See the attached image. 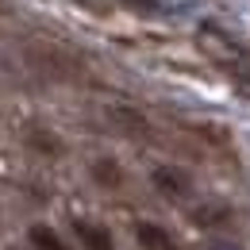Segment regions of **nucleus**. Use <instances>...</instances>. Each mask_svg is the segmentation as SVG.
<instances>
[{
	"label": "nucleus",
	"instance_id": "obj_1",
	"mask_svg": "<svg viewBox=\"0 0 250 250\" xmlns=\"http://www.w3.org/2000/svg\"><path fill=\"white\" fill-rule=\"evenodd\" d=\"M150 181H154V188H158V192H166V196H188V192H192L188 173L173 169V166H158L154 173H150Z\"/></svg>",
	"mask_w": 250,
	"mask_h": 250
},
{
	"label": "nucleus",
	"instance_id": "obj_2",
	"mask_svg": "<svg viewBox=\"0 0 250 250\" xmlns=\"http://www.w3.org/2000/svg\"><path fill=\"white\" fill-rule=\"evenodd\" d=\"M73 235H77V243L85 250H112V235H108V227H100V223L73 219Z\"/></svg>",
	"mask_w": 250,
	"mask_h": 250
},
{
	"label": "nucleus",
	"instance_id": "obj_3",
	"mask_svg": "<svg viewBox=\"0 0 250 250\" xmlns=\"http://www.w3.org/2000/svg\"><path fill=\"white\" fill-rule=\"evenodd\" d=\"M135 239H139V247H146V250H173V235L166 227H158V223H139Z\"/></svg>",
	"mask_w": 250,
	"mask_h": 250
},
{
	"label": "nucleus",
	"instance_id": "obj_4",
	"mask_svg": "<svg viewBox=\"0 0 250 250\" xmlns=\"http://www.w3.org/2000/svg\"><path fill=\"white\" fill-rule=\"evenodd\" d=\"M93 181L104 188H116L120 181H124V173H120V166L112 162V158H96L93 162Z\"/></svg>",
	"mask_w": 250,
	"mask_h": 250
},
{
	"label": "nucleus",
	"instance_id": "obj_5",
	"mask_svg": "<svg viewBox=\"0 0 250 250\" xmlns=\"http://www.w3.org/2000/svg\"><path fill=\"white\" fill-rule=\"evenodd\" d=\"M27 143H31V150H42V154H58L62 150V143L46 127H27Z\"/></svg>",
	"mask_w": 250,
	"mask_h": 250
},
{
	"label": "nucleus",
	"instance_id": "obj_6",
	"mask_svg": "<svg viewBox=\"0 0 250 250\" xmlns=\"http://www.w3.org/2000/svg\"><path fill=\"white\" fill-rule=\"evenodd\" d=\"M27 235H31V247H35V250H69L62 239H58V235H54L50 227H42V223H35Z\"/></svg>",
	"mask_w": 250,
	"mask_h": 250
},
{
	"label": "nucleus",
	"instance_id": "obj_7",
	"mask_svg": "<svg viewBox=\"0 0 250 250\" xmlns=\"http://www.w3.org/2000/svg\"><path fill=\"white\" fill-rule=\"evenodd\" d=\"M124 8H131V12H139V16H154V12H162V0H120Z\"/></svg>",
	"mask_w": 250,
	"mask_h": 250
},
{
	"label": "nucleus",
	"instance_id": "obj_8",
	"mask_svg": "<svg viewBox=\"0 0 250 250\" xmlns=\"http://www.w3.org/2000/svg\"><path fill=\"white\" fill-rule=\"evenodd\" d=\"M212 250H235V247H223V243H216V247H212Z\"/></svg>",
	"mask_w": 250,
	"mask_h": 250
}]
</instances>
